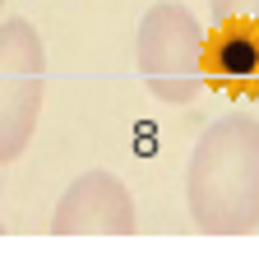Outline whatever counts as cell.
<instances>
[{
  "instance_id": "8992f818",
  "label": "cell",
  "mask_w": 259,
  "mask_h": 259,
  "mask_svg": "<svg viewBox=\"0 0 259 259\" xmlns=\"http://www.w3.org/2000/svg\"><path fill=\"white\" fill-rule=\"evenodd\" d=\"M208 19L213 23H254L259 28V0H208Z\"/></svg>"
},
{
  "instance_id": "5b68a950",
  "label": "cell",
  "mask_w": 259,
  "mask_h": 259,
  "mask_svg": "<svg viewBox=\"0 0 259 259\" xmlns=\"http://www.w3.org/2000/svg\"><path fill=\"white\" fill-rule=\"evenodd\" d=\"M204 83L222 93L259 88V28L254 23H218L204 32Z\"/></svg>"
},
{
  "instance_id": "52a82bcc",
  "label": "cell",
  "mask_w": 259,
  "mask_h": 259,
  "mask_svg": "<svg viewBox=\"0 0 259 259\" xmlns=\"http://www.w3.org/2000/svg\"><path fill=\"white\" fill-rule=\"evenodd\" d=\"M0 232H5V227H0Z\"/></svg>"
},
{
  "instance_id": "6da1fadb",
  "label": "cell",
  "mask_w": 259,
  "mask_h": 259,
  "mask_svg": "<svg viewBox=\"0 0 259 259\" xmlns=\"http://www.w3.org/2000/svg\"><path fill=\"white\" fill-rule=\"evenodd\" d=\"M185 204L199 232L245 236L259 227V120L218 116L190 148Z\"/></svg>"
},
{
  "instance_id": "ba28073f",
  "label": "cell",
  "mask_w": 259,
  "mask_h": 259,
  "mask_svg": "<svg viewBox=\"0 0 259 259\" xmlns=\"http://www.w3.org/2000/svg\"><path fill=\"white\" fill-rule=\"evenodd\" d=\"M0 5H5V0H0Z\"/></svg>"
},
{
  "instance_id": "277c9868",
  "label": "cell",
  "mask_w": 259,
  "mask_h": 259,
  "mask_svg": "<svg viewBox=\"0 0 259 259\" xmlns=\"http://www.w3.org/2000/svg\"><path fill=\"white\" fill-rule=\"evenodd\" d=\"M56 236H130L135 232V194L116 171H83L65 185L51 213Z\"/></svg>"
},
{
  "instance_id": "7a4b0ae2",
  "label": "cell",
  "mask_w": 259,
  "mask_h": 259,
  "mask_svg": "<svg viewBox=\"0 0 259 259\" xmlns=\"http://www.w3.org/2000/svg\"><path fill=\"white\" fill-rule=\"evenodd\" d=\"M135 65L144 88L167 107H185L204 88V23L181 0H157L139 19Z\"/></svg>"
},
{
  "instance_id": "3957f363",
  "label": "cell",
  "mask_w": 259,
  "mask_h": 259,
  "mask_svg": "<svg viewBox=\"0 0 259 259\" xmlns=\"http://www.w3.org/2000/svg\"><path fill=\"white\" fill-rule=\"evenodd\" d=\"M47 93V47L28 19H0V167L32 144Z\"/></svg>"
}]
</instances>
